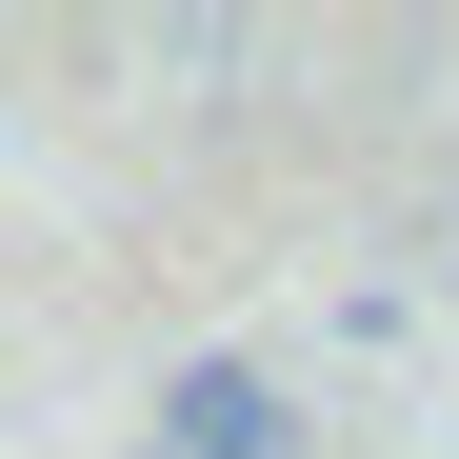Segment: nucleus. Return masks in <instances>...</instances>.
<instances>
[{
  "mask_svg": "<svg viewBox=\"0 0 459 459\" xmlns=\"http://www.w3.org/2000/svg\"><path fill=\"white\" fill-rule=\"evenodd\" d=\"M140 459H280V400H260V359H180V400Z\"/></svg>",
  "mask_w": 459,
  "mask_h": 459,
  "instance_id": "1",
  "label": "nucleus"
}]
</instances>
